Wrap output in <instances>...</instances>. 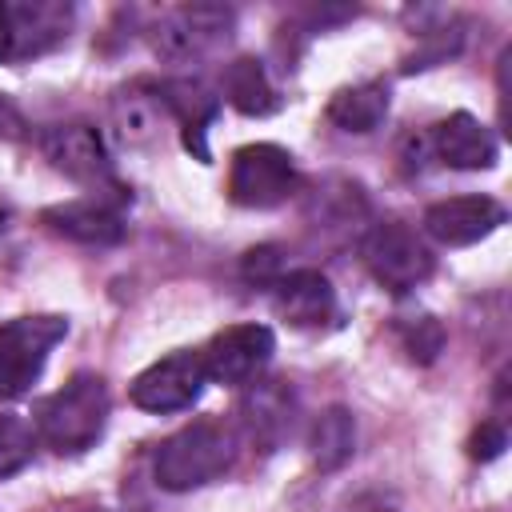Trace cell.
Returning <instances> with one entry per match:
<instances>
[{
    "label": "cell",
    "mask_w": 512,
    "mask_h": 512,
    "mask_svg": "<svg viewBox=\"0 0 512 512\" xmlns=\"http://www.w3.org/2000/svg\"><path fill=\"white\" fill-rule=\"evenodd\" d=\"M108 384L96 372H76L68 376L52 396L40 400L36 408V436L60 452V456H80L88 452L104 428H108Z\"/></svg>",
    "instance_id": "cell-1"
},
{
    "label": "cell",
    "mask_w": 512,
    "mask_h": 512,
    "mask_svg": "<svg viewBox=\"0 0 512 512\" xmlns=\"http://www.w3.org/2000/svg\"><path fill=\"white\" fill-rule=\"evenodd\" d=\"M236 460V432L224 420L200 416L184 428H176L160 448L152 476L164 492H192L212 480H220Z\"/></svg>",
    "instance_id": "cell-2"
},
{
    "label": "cell",
    "mask_w": 512,
    "mask_h": 512,
    "mask_svg": "<svg viewBox=\"0 0 512 512\" xmlns=\"http://www.w3.org/2000/svg\"><path fill=\"white\" fill-rule=\"evenodd\" d=\"M360 260L372 272V280L380 288H388V292H412L436 268L432 248L404 220H380V224H372L364 232V240H360Z\"/></svg>",
    "instance_id": "cell-3"
},
{
    "label": "cell",
    "mask_w": 512,
    "mask_h": 512,
    "mask_svg": "<svg viewBox=\"0 0 512 512\" xmlns=\"http://www.w3.org/2000/svg\"><path fill=\"white\" fill-rule=\"evenodd\" d=\"M232 8L224 4H180L148 28V44L168 64H200L232 36Z\"/></svg>",
    "instance_id": "cell-4"
},
{
    "label": "cell",
    "mask_w": 512,
    "mask_h": 512,
    "mask_svg": "<svg viewBox=\"0 0 512 512\" xmlns=\"http://www.w3.org/2000/svg\"><path fill=\"white\" fill-rule=\"evenodd\" d=\"M68 336L64 316H16L0 328V400H20L44 372L48 352Z\"/></svg>",
    "instance_id": "cell-5"
},
{
    "label": "cell",
    "mask_w": 512,
    "mask_h": 512,
    "mask_svg": "<svg viewBox=\"0 0 512 512\" xmlns=\"http://www.w3.org/2000/svg\"><path fill=\"white\" fill-rule=\"evenodd\" d=\"M300 188L296 160L280 144H244L232 152L228 168V196L240 208H276Z\"/></svg>",
    "instance_id": "cell-6"
},
{
    "label": "cell",
    "mask_w": 512,
    "mask_h": 512,
    "mask_svg": "<svg viewBox=\"0 0 512 512\" xmlns=\"http://www.w3.org/2000/svg\"><path fill=\"white\" fill-rule=\"evenodd\" d=\"M40 152L60 176H68L76 184H88V188L112 184V160H108L104 136L92 124H80V120L48 124L40 132Z\"/></svg>",
    "instance_id": "cell-7"
},
{
    "label": "cell",
    "mask_w": 512,
    "mask_h": 512,
    "mask_svg": "<svg viewBox=\"0 0 512 512\" xmlns=\"http://www.w3.org/2000/svg\"><path fill=\"white\" fill-rule=\"evenodd\" d=\"M272 352H276V336L268 324H232L200 348V360H204V376L216 384H252L272 360Z\"/></svg>",
    "instance_id": "cell-8"
},
{
    "label": "cell",
    "mask_w": 512,
    "mask_h": 512,
    "mask_svg": "<svg viewBox=\"0 0 512 512\" xmlns=\"http://www.w3.org/2000/svg\"><path fill=\"white\" fill-rule=\"evenodd\" d=\"M208 376H204V360L200 352H172L156 364H148L136 380H132V404L144 408V412H180V408H192L204 392Z\"/></svg>",
    "instance_id": "cell-9"
},
{
    "label": "cell",
    "mask_w": 512,
    "mask_h": 512,
    "mask_svg": "<svg viewBox=\"0 0 512 512\" xmlns=\"http://www.w3.org/2000/svg\"><path fill=\"white\" fill-rule=\"evenodd\" d=\"M508 220V208L492 196H452L424 212V232L444 248H468L492 236Z\"/></svg>",
    "instance_id": "cell-10"
},
{
    "label": "cell",
    "mask_w": 512,
    "mask_h": 512,
    "mask_svg": "<svg viewBox=\"0 0 512 512\" xmlns=\"http://www.w3.org/2000/svg\"><path fill=\"white\" fill-rule=\"evenodd\" d=\"M40 224L52 236H64V240L84 244V248H112L128 232L124 216L112 204H104V200H64V204H52V208L40 212Z\"/></svg>",
    "instance_id": "cell-11"
},
{
    "label": "cell",
    "mask_w": 512,
    "mask_h": 512,
    "mask_svg": "<svg viewBox=\"0 0 512 512\" xmlns=\"http://www.w3.org/2000/svg\"><path fill=\"white\" fill-rule=\"evenodd\" d=\"M436 160H444L448 168H460V172H480V168H492L496 156H500V144L496 136L472 116V112H452L448 120H440L428 136Z\"/></svg>",
    "instance_id": "cell-12"
},
{
    "label": "cell",
    "mask_w": 512,
    "mask_h": 512,
    "mask_svg": "<svg viewBox=\"0 0 512 512\" xmlns=\"http://www.w3.org/2000/svg\"><path fill=\"white\" fill-rule=\"evenodd\" d=\"M272 300H276V312L296 328H320L336 312V292H332L328 276L316 268L280 272L272 284Z\"/></svg>",
    "instance_id": "cell-13"
},
{
    "label": "cell",
    "mask_w": 512,
    "mask_h": 512,
    "mask_svg": "<svg viewBox=\"0 0 512 512\" xmlns=\"http://www.w3.org/2000/svg\"><path fill=\"white\" fill-rule=\"evenodd\" d=\"M164 120L172 116L156 84H132L112 96V128L128 148H152L164 132Z\"/></svg>",
    "instance_id": "cell-14"
},
{
    "label": "cell",
    "mask_w": 512,
    "mask_h": 512,
    "mask_svg": "<svg viewBox=\"0 0 512 512\" xmlns=\"http://www.w3.org/2000/svg\"><path fill=\"white\" fill-rule=\"evenodd\" d=\"M240 424H244V436L252 444L276 448L292 432V392L280 388L276 380L252 384V392L240 404Z\"/></svg>",
    "instance_id": "cell-15"
},
{
    "label": "cell",
    "mask_w": 512,
    "mask_h": 512,
    "mask_svg": "<svg viewBox=\"0 0 512 512\" xmlns=\"http://www.w3.org/2000/svg\"><path fill=\"white\" fill-rule=\"evenodd\" d=\"M388 84L384 80H364V84H352V88H340L332 100H328V120L340 128V132H376L384 120H388Z\"/></svg>",
    "instance_id": "cell-16"
},
{
    "label": "cell",
    "mask_w": 512,
    "mask_h": 512,
    "mask_svg": "<svg viewBox=\"0 0 512 512\" xmlns=\"http://www.w3.org/2000/svg\"><path fill=\"white\" fill-rule=\"evenodd\" d=\"M220 92H224V100H228L236 112H244V116H268V112H276V104H280V96H276V88H272L264 64L252 60V56H236V60L224 68Z\"/></svg>",
    "instance_id": "cell-17"
},
{
    "label": "cell",
    "mask_w": 512,
    "mask_h": 512,
    "mask_svg": "<svg viewBox=\"0 0 512 512\" xmlns=\"http://www.w3.org/2000/svg\"><path fill=\"white\" fill-rule=\"evenodd\" d=\"M16 24V56H36L68 36L72 8L68 4H8Z\"/></svg>",
    "instance_id": "cell-18"
},
{
    "label": "cell",
    "mask_w": 512,
    "mask_h": 512,
    "mask_svg": "<svg viewBox=\"0 0 512 512\" xmlns=\"http://www.w3.org/2000/svg\"><path fill=\"white\" fill-rule=\"evenodd\" d=\"M308 448H312V464L320 472L344 468L352 460V452H356V420H352V412L340 408V404L328 408V412H320L316 424H312Z\"/></svg>",
    "instance_id": "cell-19"
},
{
    "label": "cell",
    "mask_w": 512,
    "mask_h": 512,
    "mask_svg": "<svg viewBox=\"0 0 512 512\" xmlns=\"http://www.w3.org/2000/svg\"><path fill=\"white\" fill-rule=\"evenodd\" d=\"M32 452H36V428L20 416H0V480L4 476H16L20 468L32 464Z\"/></svg>",
    "instance_id": "cell-20"
},
{
    "label": "cell",
    "mask_w": 512,
    "mask_h": 512,
    "mask_svg": "<svg viewBox=\"0 0 512 512\" xmlns=\"http://www.w3.org/2000/svg\"><path fill=\"white\" fill-rule=\"evenodd\" d=\"M396 336H400V348L416 360V364H432L436 352L444 348V332L432 316H408L396 324Z\"/></svg>",
    "instance_id": "cell-21"
},
{
    "label": "cell",
    "mask_w": 512,
    "mask_h": 512,
    "mask_svg": "<svg viewBox=\"0 0 512 512\" xmlns=\"http://www.w3.org/2000/svg\"><path fill=\"white\" fill-rule=\"evenodd\" d=\"M280 272H284V264H280L276 248H252V252L244 256V276L256 280V284H268V288H272Z\"/></svg>",
    "instance_id": "cell-22"
},
{
    "label": "cell",
    "mask_w": 512,
    "mask_h": 512,
    "mask_svg": "<svg viewBox=\"0 0 512 512\" xmlns=\"http://www.w3.org/2000/svg\"><path fill=\"white\" fill-rule=\"evenodd\" d=\"M504 444H508V432H504L496 420H488V424H480V432L472 436L468 452H472L476 460H492V456H500V452H504Z\"/></svg>",
    "instance_id": "cell-23"
},
{
    "label": "cell",
    "mask_w": 512,
    "mask_h": 512,
    "mask_svg": "<svg viewBox=\"0 0 512 512\" xmlns=\"http://www.w3.org/2000/svg\"><path fill=\"white\" fill-rule=\"evenodd\" d=\"M28 136V120L24 112L0 92V140H24Z\"/></svg>",
    "instance_id": "cell-24"
},
{
    "label": "cell",
    "mask_w": 512,
    "mask_h": 512,
    "mask_svg": "<svg viewBox=\"0 0 512 512\" xmlns=\"http://www.w3.org/2000/svg\"><path fill=\"white\" fill-rule=\"evenodd\" d=\"M16 56V24H12V8L0 4V60Z\"/></svg>",
    "instance_id": "cell-25"
},
{
    "label": "cell",
    "mask_w": 512,
    "mask_h": 512,
    "mask_svg": "<svg viewBox=\"0 0 512 512\" xmlns=\"http://www.w3.org/2000/svg\"><path fill=\"white\" fill-rule=\"evenodd\" d=\"M60 512H108V508H100V504H68Z\"/></svg>",
    "instance_id": "cell-26"
},
{
    "label": "cell",
    "mask_w": 512,
    "mask_h": 512,
    "mask_svg": "<svg viewBox=\"0 0 512 512\" xmlns=\"http://www.w3.org/2000/svg\"><path fill=\"white\" fill-rule=\"evenodd\" d=\"M4 220H8V208H4V204H0V228H4Z\"/></svg>",
    "instance_id": "cell-27"
}]
</instances>
